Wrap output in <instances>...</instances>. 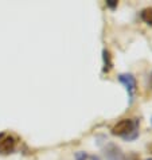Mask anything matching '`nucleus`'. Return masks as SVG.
Instances as JSON below:
<instances>
[{"mask_svg": "<svg viewBox=\"0 0 152 160\" xmlns=\"http://www.w3.org/2000/svg\"><path fill=\"white\" fill-rule=\"evenodd\" d=\"M139 121L137 120H131V118H125L119 121L116 125L112 128V133L114 136H121L125 140H133L136 139L139 135Z\"/></svg>", "mask_w": 152, "mask_h": 160, "instance_id": "1", "label": "nucleus"}, {"mask_svg": "<svg viewBox=\"0 0 152 160\" xmlns=\"http://www.w3.org/2000/svg\"><path fill=\"white\" fill-rule=\"evenodd\" d=\"M119 81L123 83L127 89V93H128V97H129V105L133 102V98H135V93H136V89H137V83H136V79L132 74H120L119 75Z\"/></svg>", "mask_w": 152, "mask_h": 160, "instance_id": "2", "label": "nucleus"}, {"mask_svg": "<svg viewBox=\"0 0 152 160\" xmlns=\"http://www.w3.org/2000/svg\"><path fill=\"white\" fill-rule=\"evenodd\" d=\"M104 153L106 160H124V153L121 152L120 147H117L113 143H106L104 148Z\"/></svg>", "mask_w": 152, "mask_h": 160, "instance_id": "3", "label": "nucleus"}, {"mask_svg": "<svg viewBox=\"0 0 152 160\" xmlns=\"http://www.w3.org/2000/svg\"><path fill=\"white\" fill-rule=\"evenodd\" d=\"M15 145H16L15 137H12V136L3 137V139L0 140V153H3V155L11 153L12 151L15 149Z\"/></svg>", "mask_w": 152, "mask_h": 160, "instance_id": "4", "label": "nucleus"}, {"mask_svg": "<svg viewBox=\"0 0 152 160\" xmlns=\"http://www.w3.org/2000/svg\"><path fill=\"white\" fill-rule=\"evenodd\" d=\"M102 61H104V69H102V72H104V73H109L112 70V68H113V62H112L110 52L106 50V48L102 50Z\"/></svg>", "mask_w": 152, "mask_h": 160, "instance_id": "5", "label": "nucleus"}, {"mask_svg": "<svg viewBox=\"0 0 152 160\" xmlns=\"http://www.w3.org/2000/svg\"><path fill=\"white\" fill-rule=\"evenodd\" d=\"M75 160H100V158L96 156V155H90L88 152H84V151H78L74 155Z\"/></svg>", "mask_w": 152, "mask_h": 160, "instance_id": "6", "label": "nucleus"}, {"mask_svg": "<svg viewBox=\"0 0 152 160\" xmlns=\"http://www.w3.org/2000/svg\"><path fill=\"white\" fill-rule=\"evenodd\" d=\"M140 18L145 22L147 24L152 26V8H151V7L144 8V10L141 11V14H140Z\"/></svg>", "mask_w": 152, "mask_h": 160, "instance_id": "7", "label": "nucleus"}, {"mask_svg": "<svg viewBox=\"0 0 152 160\" xmlns=\"http://www.w3.org/2000/svg\"><path fill=\"white\" fill-rule=\"evenodd\" d=\"M117 2H116V0H108V2H106V6H108L109 8H116L117 7Z\"/></svg>", "mask_w": 152, "mask_h": 160, "instance_id": "8", "label": "nucleus"}, {"mask_svg": "<svg viewBox=\"0 0 152 160\" xmlns=\"http://www.w3.org/2000/svg\"><path fill=\"white\" fill-rule=\"evenodd\" d=\"M3 137H4V133H0V140H2Z\"/></svg>", "mask_w": 152, "mask_h": 160, "instance_id": "9", "label": "nucleus"}, {"mask_svg": "<svg viewBox=\"0 0 152 160\" xmlns=\"http://www.w3.org/2000/svg\"><path fill=\"white\" fill-rule=\"evenodd\" d=\"M151 124H152V118H151Z\"/></svg>", "mask_w": 152, "mask_h": 160, "instance_id": "10", "label": "nucleus"}]
</instances>
